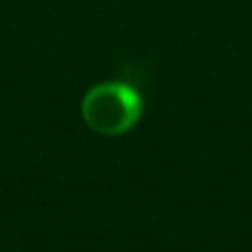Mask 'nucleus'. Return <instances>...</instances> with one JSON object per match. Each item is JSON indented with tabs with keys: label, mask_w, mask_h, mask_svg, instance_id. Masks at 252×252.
I'll return each instance as SVG.
<instances>
[{
	"label": "nucleus",
	"mask_w": 252,
	"mask_h": 252,
	"mask_svg": "<svg viewBox=\"0 0 252 252\" xmlns=\"http://www.w3.org/2000/svg\"><path fill=\"white\" fill-rule=\"evenodd\" d=\"M80 113L84 124L97 135L118 137L137 126L144 113V97L133 84L106 80L84 93Z\"/></svg>",
	"instance_id": "f257e3e1"
}]
</instances>
